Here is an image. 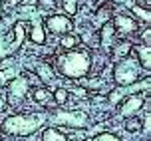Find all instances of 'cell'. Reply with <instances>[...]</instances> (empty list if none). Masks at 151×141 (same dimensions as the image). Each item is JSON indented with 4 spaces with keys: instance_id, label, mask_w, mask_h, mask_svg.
<instances>
[{
    "instance_id": "4fadbf2b",
    "label": "cell",
    "mask_w": 151,
    "mask_h": 141,
    "mask_svg": "<svg viewBox=\"0 0 151 141\" xmlns=\"http://www.w3.org/2000/svg\"><path fill=\"white\" fill-rule=\"evenodd\" d=\"M40 74H42V80H44V82H50V80H52V70L48 72V66H46V64L40 66Z\"/></svg>"
},
{
    "instance_id": "30bf717a",
    "label": "cell",
    "mask_w": 151,
    "mask_h": 141,
    "mask_svg": "<svg viewBox=\"0 0 151 141\" xmlns=\"http://www.w3.org/2000/svg\"><path fill=\"white\" fill-rule=\"evenodd\" d=\"M139 58H141V64L145 66V70H149V46L139 48Z\"/></svg>"
},
{
    "instance_id": "2e32d148",
    "label": "cell",
    "mask_w": 151,
    "mask_h": 141,
    "mask_svg": "<svg viewBox=\"0 0 151 141\" xmlns=\"http://www.w3.org/2000/svg\"><path fill=\"white\" fill-rule=\"evenodd\" d=\"M66 99H68V91H66V89H58V91H56V101H58V104H64Z\"/></svg>"
},
{
    "instance_id": "8992f818",
    "label": "cell",
    "mask_w": 151,
    "mask_h": 141,
    "mask_svg": "<svg viewBox=\"0 0 151 141\" xmlns=\"http://www.w3.org/2000/svg\"><path fill=\"white\" fill-rule=\"evenodd\" d=\"M141 104H143V97H131V99H127V101H125V105H123L121 113H123V115H129V113L137 112V109L141 107Z\"/></svg>"
},
{
    "instance_id": "52a82bcc",
    "label": "cell",
    "mask_w": 151,
    "mask_h": 141,
    "mask_svg": "<svg viewBox=\"0 0 151 141\" xmlns=\"http://www.w3.org/2000/svg\"><path fill=\"white\" fill-rule=\"evenodd\" d=\"M115 26H117L119 30H123V32H131V30H135V22L129 20V18H125V16H117V18H115Z\"/></svg>"
},
{
    "instance_id": "5bb4252c",
    "label": "cell",
    "mask_w": 151,
    "mask_h": 141,
    "mask_svg": "<svg viewBox=\"0 0 151 141\" xmlns=\"http://www.w3.org/2000/svg\"><path fill=\"white\" fill-rule=\"evenodd\" d=\"M133 12H135L139 18H143L145 22H149V12H147V10H143V8H139V6H133Z\"/></svg>"
},
{
    "instance_id": "5b68a950",
    "label": "cell",
    "mask_w": 151,
    "mask_h": 141,
    "mask_svg": "<svg viewBox=\"0 0 151 141\" xmlns=\"http://www.w3.org/2000/svg\"><path fill=\"white\" fill-rule=\"evenodd\" d=\"M48 28L52 30V32H68L72 28V22H70L66 16H52V18H48Z\"/></svg>"
},
{
    "instance_id": "9c48e42d",
    "label": "cell",
    "mask_w": 151,
    "mask_h": 141,
    "mask_svg": "<svg viewBox=\"0 0 151 141\" xmlns=\"http://www.w3.org/2000/svg\"><path fill=\"white\" fill-rule=\"evenodd\" d=\"M44 141H66V137L60 131H56V129H48L44 133Z\"/></svg>"
},
{
    "instance_id": "9a60e30c",
    "label": "cell",
    "mask_w": 151,
    "mask_h": 141,
    "mask_svg": "<svg viewBox=\"0 0 151 141\" xmlns=\"http://www.w3.org/2000/svg\"><path fill=\"white\" fill-rule=\"evenodd\" d=\"M76 42H78V40H76L74 36H66V38H62V46H64V48H74Z\"/></svg>"
},
{
    "instance_id": "7c38bea8",
    "label": "cell",
    "mask_w": 151,
    "mask_h": 141,
    "mask_svg": "<svg viewBox=\"0 0 151 141\" xmlns=\"http://www.w3.org/2000/svg\"><path fill=\"white\" fill-rule=\"evenodd\" d=\"M93 141H121L119 137H115L113 133H101V135H98Z\"/></svg>"
},
{
    "instance_id": "8fae6325",
    "label": "cell",
    "mask_w": 151,
    "mask_h": 141,
    "mask_svg": "<svg viewBox=\"0 0 151 141\" xmlns=\"http://www.w3.org/2000/svg\"><path fill=\"white\" fill-rule=\"evenodd\" d=\"M32 40H34L36 44H42V42H44V32H42L40 26H34V30H32Z\"/></svg>"
},
{
    "instance_id": "e0dca14e",
    "label": "cell",
    "mask_w": 151,
    "mask_h": 141,
    "mask_svg": "<svg viewBox=\"0 0 151 141\" xmlns=\"http://www.w3.org/2000/svg\"><path fill=\"white\" fill-rule=\"evenodd\" d=\"M46 97H48V91H46V89H36V91H34V99H36V101H44Z\"/></svg>"
},
{
    "instance_id": "ba28073f",
    "label": "cell",
    "mask_w": 151,
    "mask_h": 141,
    "mask_svg": "<svg viewBox=\"0 0 151 141\" xmlns=\"http://www.w3.org/2000/svg\"><path fill=\"white\" fill-rule=\"evenodd\" d=\"M24 91H26V80H24V78H20L18 82L12 83V88H10V96H12V97H16V96L22 97Z\"/></svg>"
},
{
    "instance_id": "3957f363",
    "label": "cell",
    "mask_w": 151,
    "mask_h": 141,
    "mask_svg": "<svg viewBox=\"0 0 151 141\" xmlns=\"http://www.w3.org/2000/svg\"><path fill=\"white\" fill-rule=\"evenodd\" d=\"M54 123H62V125H72V127H86L88 125V115L82 112H74V113H56L54 115Z\"/></svg>"
},
{
    "instance_id": "d6986e66",
    "label": "cell",
    "mask_w": 151,
    "mask_h": 141,
    "mask_svg": "<svg viewBox=\"0 0 151 141\" xmlns=\"http://www.w3.org/2000/svg\"><path fill=\"white\" fill-rule=\"evenodd\" d=\"M127 129L129 131H137V129H139V121H137V119H129L127 121Z\"/></svg>"
},
{
    "instance_id": "6da1fadb",
    "label": "cell",
    "mask_w": 151,
    "mask_h": 141,
    "mask_svg": "<svg viewBox=\"0 0 151 141\" xmlns=\"http://www.w3.org/2000/svg\"><path fill=\"white\" fill-rule=\"evenodd\" d=\"M44 123V115H30V117H10L4 121V131L14 135H28L36 131Z\"/></svg>"
},
{
    "instance_id": "277c9868",
    "label": "cell",
    "mask_w": 151,
    "mask_h": 141,
    "mask_svg": "<svg viewBox=\"0 0 151 141\" xmlns=\"http://www.w3.org/2000/svg\"><path fill=\"white\" fill-rule=\"evenodd\" d=\"M135 78H137V70L133 68V64L129 60H123L119 66H117V70H115V80H117V83H129V82H133Z\"/></svg>"
},
{
    "instance_id": "7a4b0ae2",
    "label": "cell",
    "mask_w": 151,
    "mask_h": 141,
    "mask_svg": "<svg viewBox=\"0 0 151 141\" xmlns=\"http://www.w3.org/2000/svg\"><path fill=\"white\" fill-rule=\"evenodd\" d=\"M90 70V58L82 52H74L62 58V72L68 78H80Z\"/></svg>"
},
{
    "instance_id": "ac0fdd59",
    "label": "cell",
    "mask_w": 151,
    "mask_h": 141,
    "mask_svg": "<svg viewBox=\"0 0 151 141\" xmlns=\"http://www.w3.org/2000/svg\"><path fill=\"white\" fill-rule=\"evenodd\" d=\"M111 32H113L111 26H106V30H104V44L106 46H107V42H109V38H111Z\"/></svg>"
}]
</instances>
